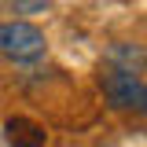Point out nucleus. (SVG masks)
Instances as JSON below:
<instances>
[{"instance_id": "obj_1", "label": "nucleus", "mask_w": 147, "mask_h": 147, "mask_svg": "<svg viewBox=\"0 0 147 147\" xmlns=\"http://www.w3.org/2000/svg\"><path fill=\"white\" fill-rule=\"evenodd\" d=\"M99 85H103V96H107V103H110L114 110L147 114V85L136 77V74L103 66V70H99Z\"/></svg>"}, {"instance_id": "obj_2", "label": "nucleus", "mask_w": 147, "mask_h": 147, "mask_svg": "<svg viewBox=\"0 0 147 147\" xmlns=\"http://www.w3.org/2000/svg\"><path fill=\"white\" fill-rule=\"evenodd\" d=\"M48 48L44 33L33 22H0V55L15 59V63H33Z\"/></svg>"}, {"instance_id": "obj_3", "label": "nucleus", "mask_w": 147, "mask_h": 147, "mask_svg": "<svg viewBox=\"0 0 147 147\" xmlns=\"http://www.w3.org/2000/svg\"><path fill=\"white\" fill-rule=\"evenodd\" d=\"M4 136H7L11 147H44L48 144L44 125H37L33 118H7L4 121Z\"/></svg>"}, {"instance_id": "obj_4", "label": "nucleus", "mask_w": 147, "mask_h": 147, "mask_svg": "<svg viewBox=\"0 0 147 147\" xmlns=\"http://www.w3.org/2000/svg\"><path fill=\"white\" fill-rule=\"evenodd\" d=\"M107 66H114V70H125V74H136L147 66V55L140 52V48H129V44H114L110 48V63Z\"/></svg>"}]
</instances>
